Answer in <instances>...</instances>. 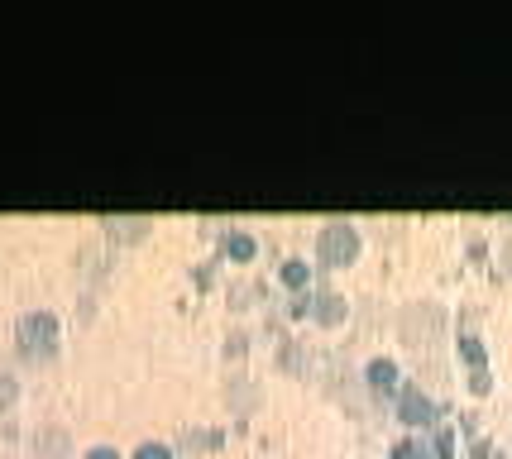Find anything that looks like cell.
I'll use <instances>...</instances> for the list:
<instances>
[{"instance_id": "cell-1", "label": "cell", "mask_w": 512, "mask_h": 459, "mask_svg": "<svg viewBox=\"0 0 512 459\" xmlns=\"http://www.w3.org/2000/svg\"><path fill=\"white\" fill-rule=\"evenodd\" d=\"M355 254H359V235H355V225H345V220H331L316 235V259L321 263H350Z\"/></svg>"}, {"instance_id": "cell-5", "label": "cell", "mask_w": 512, "mask_h": 459, "mask_svg": "<svg viewBox=\"0 0 512 459\" xmlns=\"http://www.w3.org/2000/svg\"><path fill=\"white\" fill-rule=\"evenodd\" d=\"M87 459H125L120 450H111V445H96V450H87Z\"/></svg>"}, {"instance_id": "cell-3", "label": "cell", "mask_w": 512, "mask_h": 459, "mask_svg": "<svg viewBox=\"0 0 512 459\" xmlns=\"http://www.w3.org/2000/svg\"><path fill=\"white\" fill-rule=\"evenodd\" d=\"M402 416H407V421H422V416H431V407H426L417 393H407V402H402Z\"/></svg>"}, {"instance_id": "cell-6", "label": "cell", "mask_w": 512, "mask_h": 459, "mask_svg": "<svg viewBox=\"0 0 512 459\" xmlns=\"http://www.w3.org/2000/svg\"><path fill=\"white\" fill-rule=\"evenodd\" d=\"M503 259H508V268H512V240H508V249H503Z\"/></svg>"}, {"instance_id": "cell-2", "label": "cell", "mask_w": 512, "mask_h": 459, "mask_svg": "<svg viewBox=\"0 0 512 459\" xmlns=\"http://www.w3.org/2000/svg\"><path fill=\"white\" fill-rule=\"evenodd\" d=\"M393 459H436V450H431L426 440L407 436V440H398V445H393Z\"/></svg>"}, {"instance_id": "cell-4", "label": "cell", "mask_w": 512, "mask_h": 459, "mask_svg": "<svg viewBox=\"0 0 512 459\" xmlns=\"http://www.w3.org/2000/svg\"><path fill=\"white\" fill-rule=\"evenodd\" d=\"M134 459H173V450H168V445H158V440H144V445L134 450Z\"/></svg>"}]
</instances>
